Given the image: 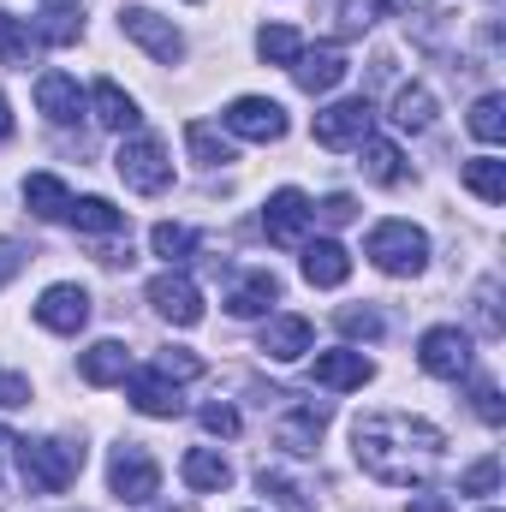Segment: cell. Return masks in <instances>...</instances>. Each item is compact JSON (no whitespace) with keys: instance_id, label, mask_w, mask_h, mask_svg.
Listing matches in <instances>:
<instances>
[{"instance_id":"6da1fadb","label":"cell","mask_w":506,"mask_h":512,"mask_svg":"<svg viewBox=\"0 0 506 512\" xmlns=\"http://www.w3.org/2000/svg\"><path fill=\"white\" fill-rule=\"evenodd\" d=\"M352 453H358V465L376 483L411 489V483H423V477L441 471L447 435L435 423H423V417H405V411H370V417L352 423Z\"/></svg>"},{"instance_id":"7a4b0ae2","label":"cell","mask_w":506,"mask_h":512,"mask_svg":"<svg viewBox=\"0 0 506 512\" xmlns=\"http://www.w3.org/2000/svg\"><path fill=\"white\" fill-rule=\"evenodd\" d=\"M12 453H18V471H24V483L36 489V495H66L72 489V477L84 471V447L78 441H12Z\"/></svg>"},{"instance_id":"3957f363","label":"cell","mask_w":506,"mask_h":512,"mask_svg":"<svg viewBox=\"0 0 506 512\" xmlns=\"http://www.w3.org/2000/svg\"><path fill=\"white\" fill-rule=\"evenodd\" d=\"M364 256L376 262L381 274H423L429 239L411 221H381V227H370V239H364Z\"/></svg>"},{"instance_id":"277c9868","label":"cell","mask_w":506,"mask_h":512,"mask_svg":"<svg viewBox=\"0 0 506 512\" xmlns=\"http://www.w3.org/2000/svg\"><path fill=\"white\" fill-rule=\"evenodd\" d=\"M114 173L126 179L131 191H143V197H161V191L173 185V161H167V149H161L155 137H137V131L120 143V155H114Z\"/></svg>"},{"instance_id":"5b68a950","label":"cell","mask_w":506,"mask_h":512,"mask_svg":"<svg viewBox=\"0 0 506 512\" xmlns=\"http://www.w3.org/2000/svg\"><path fill=\"white\" fill-rule=\"evenodd\" d=\"M417 364H423V376H435V382L471 376V364H477L471 334H465V328H429V334L417 340Z\"/></svg>"},{"instance_id":"8992f818","label":"cell","mask_w":506,"mask_h":512,"mask_svg":"<svg viewBox=\"0 0 506 512\" xmlns=\"http://www.w3.org/2000/svg\"><path fill=\"white\" fill-rule=\"evenodd\" d=\"M108 483H114V495H120V501L143 507V501H155V489H161V465L149 459V447L120 441V447H114V459H108Z\"/></svg>"},{"instance_id":"52a82bcc","label":"cell","mask_w":506,"mask_h":512,"mask_svg":"<svg viewBox=\"0 0 506 512\" xmlns=\"http://www.w3.org/2000/svg\"><path fill=\"white\" fill-rule=\"evenodd\" d=\"M310 221H316V203H310L298 185H280V191L262 203V233H268V245H304Z\"/></svg>"},{"instance_id":"ba28073f","label":"cell","mask_w":506,"mask_h":512,"mask_svg":"<svg viewBox=\"0 0 506 512\" xmlns=\"http://www.w3.org/2000/svg\"><path fill=\"white\" fill-rule=\"evenodd\" d=\"M149 304H155L173 328H197V322H203V292H197V280L179 274V268H167V274L149 280Z\"/></svg>"},{"instance_id":"9c48e42d","label":"cell","mask_w":506,"mask_h":512,"mask_svg":"<svg viewBox=\"0 0 506 512\" xmlns=\"http://www.w3.org/2000/svg\"><path fill=\"white\" fill-rule=\"evenodd\" d=\"M370 126H376V108L364 96H352V102H334V108L316 114V143L322 149H352V143L370 137Z\"/></svg>"},{"instance_id":"30bf717a","label":"cell","mask_w":506,"mask_h":512,"mask_svg":"<svg viewBox=\"0 0 506 512\" xmlns=\"http://www.w3.org/2000/svg\"><path fill=\"white\" fill-rule=\"evenodd\" d=\"M120 30H126L137 48H149V54H155L161 66H173V60L185 54V36H179V30H173L167 18H155L149 6H126V12H120Z\"/></svg>"},{"instance_id":"8fae6325","label":"cell","mask_w":506,"mask_h":512,"mask_svg":"<svg viewBox=\"0 0 506 512\" xmlns=\"http://www.w3.org/2000/svg\"><path fill=\"white\" fill-rule=\"evenodd\" d=\"M227 131L233 137H251V143H280L286 137V108L268 102V96H239L227 108Z\"/></svg>"},{"instance_id":"7c38bea8","label":"cell","mask_w":506,"mask_h":512,"mask_svg":"<svg viewBox=\"0 0 506 512\" xmlns=\"http://www.w3.org/2000/svg\"><path fill=\"white\" fill-rule=\"evenodd\" d=\"M36 322H42L48 334H78V328L90 322V292H84V286H72V280L48 286V292L36 298Z\"/></svg>"},{"instance_id":"4fadbf2b","label":"cell","mask_w":506,"mask_h":512,"mask_svg":"<svg viewBox=\"0 0 506 512\" xmlns=\"http://www.w3.org/2000/svg\"><path fill=\"white\" fill-rule=\"evenodd\" d=\"M346 72H352V66H346V48H334V42L304 48V54L292 60V78H298V90H310V96H328Z\"/></svg>"},{"instance_id":"5bb4252c","label":"cell","mask_w":506,"mask_h":512,"mask_svg":"<svg viewBox=\"0 0 506 512\" xmlns=\"http://www.w3.org/2000/svg\"><path fill=\"white\" fill-rule=\"evenodd\" d=\"M310 376H316V387H328V393H352V387H364L370 376H376V364L364 358V352H316V364H310Z\"/></svg>"},{"instance_id":"9a60e30c","label":"cell","mask_w":506,"mask_h":512,"mask_svg":"<svg viewBox=\"0 0 506 512\" xmlns=\"http://www.w3.org/2000/svg\"><path fill=\"white\" fill-rule=\"evenodd\" d=\"M36 108H42L54 126H72V120L84 114V90H78V78H72V72H42V78H36Z\"/></svg>"},{"instance_id":"2e32d148","label":"cell","mask_w":506,"mask_h":512,"mask_svg":"<svg viewBox=\"0 0 506 512\" xmlns=\"http://www.w3.org/2000/svg\"><path fill=\"white\" fill-rule=\"evenodd\" d=\"M126 399L143 411V417H179V411H185L179 382H167V376H155V370H137V376H126Z\"/></svg>"},{"instance_id":"e0dca14e","label":"cell","mask_w":506,"mask_h":512,"mask_svg":"<svg viewBox=\"0 0 506 512\" xmlns=\"http://www.w3.org/2000/svg\"><path fill=\"white\" fill-rule=\"evenodd\" d=\"M90 108H96V126L120 131V137H131V131L143 126V114H137V102H131L126 90L114 84V78H102L96 90H90Z\"/></svg>"},{"instance_id":"ac0fdd59","label":"cell","mask_w":506,"mask_h":512,"mask_svg":"<svg viewBox=\"0 0 506 512\" xmlns=\"http://www.w3.org/2000/svg\"><path fill=\"white\" fill-rule=\"evenodd\" d=\"M262 352H268L274 364H298V358L310 352V322H304V316H274V322L262 328Z\"/></svg>"},{"instance_id":"d6986e66","label":"cell","mask_w":506,"mask_h":512,"mask_svg":"<svg viewBox=\"0 0 506 512\" xmlns=\"http://www.w3.org/2000/svg\"><path fill=\"white\" fill-rule=\"evenodd\" d=\"M322 423H328V405H298L292 417H280V423H274V441H280L286 453H316Z\"/></svg>"},{"instance_id":"ffe728a7","label":"cell","mask_w":506,"mask_h":512,"mask_svg":"<svg viewBox=\"0 0 506 512\" xmlns=\"http://www.w3.org/2000/svg\"><path fill=\"white\" fill-rule=\"evenodd\" d=\"M179 477H185V489H197V495H221V489L233 483V465H227L221 453H209V447H191V453L179 459Z\"/></svg>"},{"instance_id":"44dd1931","label":"cell","mask_w":506,"mask_h":512,"mask_svg":"<svg viewBox=\"0 0 506 512\" xmlns=\"http://www.w3.org/2000/svg\"><path fill=\"white\" fill-rule=\"evenodd\" d=\"M346 274H352V256H346L340 239L304 245V280H310V286H346Z\"/></svg>"},{"instance_id":"7402d4cb","label":"cell","mask_w":506,"mask_h":512,"mask_svg":"<svg viewBox=\"0 0 506 512\" xmlns=\"http://www.w3.org/2000/svg\"><path fill=\"white\" fill-rule=\"evenodd\" d=\"M78 376L90 387H114V382H126L131 376V358H126V346L120 340H96L84 358H78Z\"/></svg>"},{"instance_id":"603a6c76","label":"cell","mask_w":506,"mask_h":512,"mask_svg":"<svg viewBox=\"0 0 506 512\" xmlns=\"http://www.w3.org/2000/svg\"><path fill=\"white\" fill-rule=\"evenodd\" d=\"M268 304H280V274H274V268H251V274L227 292V310H233V316H262Z\"/></svg>"},{"instance_id":"cb8c5ba5","label":"cell","mask_w":506,"mask_h":512,"mask_svg":"<svg viewBox=\"0 0 506 512\" xmlns=\"http://www.w3.org/2000/svg\"><path fill=\"white\" fill-rule=\"evenodd\" d=\"M24 203H30L36 221H66V215H72V191H66L54 173H30V179H24Z\"/></svg>"},{"instance_id":"d4e9b609","label":"cell","mask_w":506,"mask_h":512,"mask_svg":"<svg viewBox=\"0 0 506 512\" xmlns=\"http://www.w3.org/2000/svg\"><path fill=\"white\" fill-rule=\"evenodd\" d=\"M78 233H96V239H114L126 233V209H114L108 197H72V215H66Z\"/></svg>"},{"instance_id":"484cf974","label":"cell","mask_w":506,"mask_h":512,"mask_svg":"<svg viewBox=\"0 0 506 512\" xmlns=\"http://www.w3.org/2000/svg\"><path fill=\"white\" fill-rule=\"evenodd\" d=\"M465 191L483 197V203H506V161L501 155H477V161H465Z\"/></svg>"},{"instance_id":"4316f807","label":"cell","mask_w":506,"mask_h":512,"mask_svg":"<svg viewBox=\"0 0 506 512\" xmlns=\"http://www.w3.org/2000/svg\"><path fill=\"white\" fill-rule=\"evenodd\" d=\"M358 155H364L358 167H364L376 185H399V179H405V167H399V161H405V155H399V143H387V137H364V143H358Z\"/></svg>"},{"instance_id":"83f0119b","label":"cell","mask_w":506,"mask_h":512,"mask_svg":"<svg viewBox=\"0 0 506 512\" xmlns=\"http://www.w3.org/2000/svg\"><path fill=\"white\" fill-rule=\"evenodd\" d=\"M393 126L399 131H429L435 126V96H429L423 84H405V90L393 96Z\"/></svg>"},{"instance_id":"f1b7e54d","label":"cell","mask_w":506,"mask_h":512,"mask_svg":"<svg viewBox=\"0 0 506 512\" xmlns=\"http://www.w3.org/2000/svg\"><path fill=\"white\" fill-rule=\"evenodd\" d=\"M256 54H262L268 66H292V60L304 54V36H298L292 24H262V30H256Z\"/></svg>"},{"instance_id":"f546056e","label":"cell","mask_w":506,"mask_h":512,"mask_svg":"<svg viewBox=\"0 0 506 512\" xmlns=\"http://www.w3.org/2000/svg\"><path fill=\"white\" fill-rule=\"evenodd\" d=\"M185 143H191V155H197L203 167H227V161H233V143L209 126V120H191V126H185Z\"/></svg>"},{"instance_id":"4dcf8cb0","label":"cell","mask_w":506,"mask_h":512,"mask_svg":"<svg viewBox=\"0 0 506 512\" xmlns=\"http://www.w3.org/2000/svg\"><path fill=\"white\" fill-rule=\"evenodd\" d=\"M30 42H48V48H66V42H78V18H72L66 6H48V12H42V24L30 30Z\"/></svg>"},{"instance_id":"1f68e13d","label":"cell","mask_w":506,"mask_h":512,"mask_svg":"<svg viewBox=\"0 0 506 512\" xmlns=\"http://www.w3.org/2000/svg\"><path fill=\"white\" fill-rule=\"evenodd\" d=\"M155 376H167V382H197L203 376V358L197 352H185V346H167V352H155V364H149Z\"/></svg>"},{"instance_id":"d6a6232c","label":"cell","mask_w":506,"mask_h":512,"mask_svg":"<svg viewBox=\"0 0 506 512\" xmlns=\"http://www.w3.org/2000/svg\"><path fill=\"white\" fill-rule=\"evenodd\" d=\"M149 245H155V256H167V262H185V256L197 251V233L179 227V221H161V227L149 233Z\"/></svg>"},{"instance_id":"836d02e7","label":"cell","mask_w":506,"mask_h":512,"mask_svg":"<svg viewBox=\"0 0 506 512\" xmlns=\"http://www.w3.org/2000/svg\"><path fill=\"white\" fill-rule=\"evenodd\" d=\"M471 131H477L483 143H501L506 137V102L501 96H483V102L471 108Z\"/></svg>"},{"instance_id":"e575fe53","label":"cell","mask_w":506,"mask_h":512,"mask_svg":"<svg viewBox=\"0 0 506 512\" xmlns=\"http://www.w3.org/2000/svg\"><path fill=\"white\" fill-rule=\"evenodd\" d=\"M30 54H36V42H30V30H24L18 18H6V12H0V60H6V66H24Z\"/></svg>"},{"instance_id":"d590c367","label":"cell","mask_w":506,"mask_h":512,"mask_svg":"<svg viewBox=\"0 0 506 512\" xmlns=\"http://www.w3.org/2000/svg\"><path fill=\"white\" fill-rule=\"evenodd\" d=\"M501 489V459L489 453V459H477L465 477H459V495H495Z\"/></svg>"},{"instance_id":"8d00e7d4","label":"cell","mask_w":506,"mask_h":512,"mask_svg":"<svg viewBox=\"0 0 506 512\" xmlns=\"http://www.w3.org/2000/svg\"><path fill=\"white\" fill-rule=\"evenodd\" d=\"M256 489H262V495H274L280 507H292V512H310V501H304V489H292V483H286L280 471H256Z\"/></svg>"},{"instance_id":"74e56055","label":"cell","mask_w":506,"mask_h":512,"mask_svg":"<svg viewBox=\"0 0 506 512\" xmlns=\"http://www.w3.org/2000/svg\"><path fill=\"white\" fill-rule=\"evenodd\" d=\"M334 322H340V334H352V340H381V316L370 304H364V310H340Z\"/></svg>"},{"instance_id":"f35d334b","label":"cell","mask_w":506,"mask_h":512,"mask_svg":"<svg viewBox=\"0 0 506 512\" xmlns=\"http://www.w3.org/2000/svg\"><path fill=\"white\" fill-rule=\"evenodd\" d=\"M316 215H322V221H328V227H346V221H352V215H358V203H352V197H346V191H334V197H322V203H316Z\"/></svg>"},{"instance_id":"ab89813d","label":"cell","mask_w":506,"mask_h":512,"mask_svg":"<svg viewBox=\"0 0 506 512\" xmlns=\"http://www.w3.org/2000/svg\"><path fill=\"white\" fill-rule=\"evenodd\" d=\"M203 429L209 435H239V411L221 399V405H203Z\"/></svg>"},{"instance_id":"60d3db41","label":"cell","mask_w":506,"mask_h":512,"mask_svg":"<svg viewBox=\"0 0 506 512\" xmlns=\"http://www.w3.org/2000/svg\"><path fill=\"white\" fill-rule=\"evenodd\" d=\"M495 298H501V286H495V280H483V292H477V316H483V334H501V310H495Z\"/></svg>"},{"instance_id":"b9f144b4","label":"cell","mask_w":506,"mask_h":512,"mask_svg":"<svg viewBox=\"0 0 506 512\" xmlns=\"http://www.w3.org/2000/svg\"><path fill=\"white\" fill-rule=\"evenodd\" d=\"M477 417H483V423H501V417H506L501 387H495V382H477Z\"/></svg>"},{"instance_id":"7bdbcfd3","label":"cell","mask_w":506,"mask_h":512,"mask_svg":"<svg viewBox=\"0 0 506 512\" xmlns=\"http://www.w3.org/2000/svg\"><path fill=\"white\" fill-rule=\"evenodd\" d=\"M0 405H30V382L24 376H6L0 382Z\"/></svg>"},{"instance_id":"ee69618b","label":"cell","mask_w":506,"mask_h":512,"mask_svg":"<svg viewBox=\"0 0 506 512\" xmlns=\"http://www.w3.org/2000/svg\"><path fill=\"white\" fill-rule=\"evenodd\" d=\"M18 268H24V256H18V245H0V286H6V280H12Z\"/></svg>"},{"instance_id":"f6af8a7d","label":"cell","mask_w":506,"mask_h":512,"mask_svg":"<svg viewBox=\"0 0 506 512\" xmlns=\"http://www.w3.org/2000/svg\"><path fill=\"white\" fill-rule=\"evenodd\" d=\"M411 512H453L441 495H423V501H411Z\"/></svg>"},{"instance_id":"bcb514c9","label":"cell","mask_w":506,"mask_h":512,"mask_svg":"<svg viewBox=\"0 0 506 512\" xmlns=\"http://www.w3.org/2000/svg\"><path fill=\"white\" fill-rule=\"evenodd\" d=\"M0 137H12V108H6V96H0Z\"/></svg>"},{"instance_id":"7dc6e473","label":"cell","mask_w":506,"mask_h":512,"mask_svg":"<svg viewBox=\"0 0 506 512\" xmlns=\"http://www.w3.org/2000/svg\"><path fill=\"white\" fill-rule=\"evenodd\" d=\"M42 6H78V0H42Z\"/></svg>"},{"instance_id":"c3c4849f","label":"cell","mask_w":506,"mask_h":512,"mask_svg":"<svg viewBox=\"0 0 506 512\" xmlns=\"http://www.w3.org/2000/svg\"><path fill=\"white\" fill-rule=\"evenodd\" d=\"M6 447H12V435H6V429H0V453H6Z\"/></svg>"},{"instance_id":"681fc988","label":"cell","mask_w":506,"mask_h":512,"mask_svg":"<svg viewBox=\"0 0 506 512\" xmlns=\"http://www.w3.org/2000/svg\"><path fill=\"white\" fill-rule=\"evenodd\" d=\"M483 512H501V507H483Z\"/></svg>"},{"instance_id":"f907efd6","label":"cell","mask_w":506,"mask_h":512,"mask_svg":"<svg viewBox=\"0 0 506 512\" xmlns=\"http://www.w3.org/2000/svg\"><path fill=\"white\" fill-rule=\"evenodd\" d=\"M191 6H197V0H191Z\"/></svg>"}]
</instances>
